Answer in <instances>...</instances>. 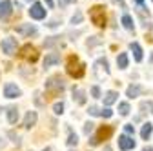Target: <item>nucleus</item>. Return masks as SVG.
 I'll use <instances>...</instances> for the list:
<instances>
[{
    "instance_id": "f704fd0d",
    "label": "nucleus",
    "mask_w": 153,
    "mask_h": 151,
    "mask_svg": "<svg viewBox=\"0 0 153 151\" xmlns=\"http://www.w3.org/2000/svg\"><path fill=\"white\" fill-rule=\"evenodd\" d=\"M135 2H137V4H139V6H140V7H142V6H144V0H135Z\"/></svg>"
},
{
    "instance_id": "72a5a7b5",
    "label": "nucleus",
    "mask_w": 153,
    "mask_h": 151,
    "mask_svg": "<svg viewBox=\"0 0 153 151\" xmlns=\"http://www.w3.org/2000/svg\"><path fill=\"white\" fill-rule=\"evenodd\" d=\"M142 151H153V147H151V146H146V147H144Z\"/></svg>"
},
{
    "instance_id": "9b49d317",
    "label": "nucleus",
    "mask_w": 153,
    "mask_h": 151,
    "mask_svg": "<svg viewBox=\"0 0 153 151\" xmlns=\"http://www.w3.org/2000/svg\"><path fill=\"white\" fill-rule=\"evenodd\" d=\"M36 118H38L36 111H27V113H26V117H24V122H22L24 129H31V127L36 124Z\"/></svg>"
},
{
    "instance_id": "bb28decb",
    "label": "nucleus",
    "mask_w": 153,
    "mask_h": 151,
    "mask_svg": "<svg viewBox=\"0 0 153 151\" xmlns=\"http://www.w3.org/2000/svg\"><path fill=\"white\" fill-rule=\"evenodd\" d=\"M91 97H93V98H100V97H102L99 86H93V87H91Z\"/></svg>"
},
{
    "instance_id": "a878e982",
    "label": "nucleus",
    "mask_w": 153,
    "mask_h": 151,
    "mask_svg": "<svg viewBox=\"0 0 153 151\" xmlns=\"http://www.w3.org/2000/svg\"><path fill=\"white\" fill-rule=\"evenodd\" d=\"M80 22H82V13L76 11V13L71 16V24H80Z\"/></svg>"
},
{
    "instance_id": "dca6fc26",
    "label": "nucleus",
    "mask_w": 153,
    "mask_h": 151,
    "mask_svg": "<svg viewBox=\"0 0 153 151\" xmlns=\"http://www.w3.org/2000/svg\"><path fill=\"white\" fill-rule=\"evenodd\" d=\"M151 133H153V126H151V122H146V124L142 126V129H140V137H142V140H148V138L151 137Z\"/></svg>"
},
{
    "instance_id": "a211bd4d",
    "label": "nucleus",
    "mask_w": 153,
    "mask_h": 151,
    "mask_svg": "<svg viewBox=\"0 0 153 151\" xmlns=\"http://www.w3.org/2000/svg\"><path fill=\"white\" fill-rule=\"evenodd\" d=\"M128 64H129L128 53H120V55L117 56V66H119V69H126V67H128Z\"/></svg>"
},
{
    "instance_id": "0eeeda50",
    "label": "nucleus",
    "mask_w": 153,
    "mask_h": 151,
    "mask_svg": "<svg viewBox=\"0 0 153 151\" xmlns=\"http://www.w3.org/2000/svg\"><path fill=\"white\" fill-rule=\"evenodd\" d=\"M29 16L35 18V20H42V18H46V9L40 2H35L29 9Z\"/></svg>"
},
{
    "instance_id": "2f4dec72",
    "label": "nucleus",
    "mask_w": 153,
    "mask_h": 151,
    "mask_svg": "<svg viewBox=\"0 0 153 151\" xmlns=\"http://www.w3.org/2000/svg\"><path fill=\"white\" fill-rule=\"evenodd\" d=\"M59 2H60V6H64V4H73L75 0H59Z\"/></svg>"
},
{
    "instance_id": "4be33fe9",
    "label": "nucleus",
    "mask_w": 153,
    "mask_h": 151,
    "mask_svg": "<svg viewBox=\"0 0 153 151\" xmlns=\"http://www.w3.org/2000/svg\"><path fill=\"white\" fill-rule=\"evenodd\" d=\"M119 113H120L122 117L129 115V104H128V102H120V104H119Z\"/></svg>"
},
{
    "instance_id": "39448f33",
    "label": "nucleus",
    "mask_w": 153,
    "mask_h": 151,
    "mask_svg": "<svg viewBox=\"0 0 153 151\" xmlns=\"http://www.w3.org/2000/svg\"><path fill=\"white\" fill-rule=\"evenodd\" d=\"M18 55H20L24 60H27V62H36V60H38V51H36V47L31 46V44L22 46V47H20V53H18Z\"/></svg>"
},
{
    "instance_id": "5701e85b",
    "label": "nucleus",
    "mask_w": 153,
    "mask_h": 151,
    "mask_svg": "<svg viewBox=\"0 0 153 151\" xmlns=\"http://www.w3.org/2000/svg\"><path fill=\"white\" fill-rule=\"evenodd\" d=\"M53 113H55V115H62V113H64V104L62 102H56L53 106Z\"/></svg>"
},
{
    "instance_id": "b1692460",
    "label": "nucleus",
    "mask_w": 153,
    "mask_h": 151,
    "mask_svg": "<svg viewBox=\"0 0 153 151\" xmlns=\"http://www.w3.org/2000/svg\"><path fill=\"white\" fill-rule=\"evenodd\" d=\"M76 142H79V138H76V135H75L73 131L69 129V137H68V146H76Z\"/></svg>"
},
{
    "instance_id": "ddd939ff",
    "label": "nucleus",
    "mask_w": 153,
    "mask_h": 151,
    "mask_svg": "<svg viewBox=\"0 0 153 151\" xmlns=\"http://www.w3.org/2000/svg\"><path fill=\"white\" fill-rule=\"evenodd\" d=\"M59 62H60V53H49V55H46V58H44V67L56 66Z\"/></svg>"
},
{
    "instance_id": "473e14b6",
    "label": "nucleus",
    "mask_w": 153,
    "mask_h": 151,
    "mask_svg": "<svg viewBox=\"0 0 153 151\" xmlns=\"http://www.w3.org/2000/svg\"><path fill=\"white\" fill-rule=\"evenodd\" d=\"M44 2L48 4V7H53V6H55V2H53V0H44Z\"/></svg>"
},
{
    "instance_id": "f257e3e1",
    "label": "nucleus",
    "mask_w": 153,
    "mask_h": 151,
    "mask_svg": "<svg viewBox=\"0 0 153 151\" xmlns=\"http://www.w3.org/2000/svg\"><path fill=\"white\" fill-rule=\"evenodd\" d=\"M66 71H68L69 77H73V78H82L84 73H86V66L79 60V56L69 55L68 62H66Z\"/></svg>"
},
{
    "instance_id": "412c9836",
    "label": "nucleus",
    "mask_w": 153,
    "mask_h": 151,
    "mask_svg": "<svg viewBox=\"0 0 153 151\" xmlns=\"http://www.w3.org/2000/svg\"><path fill=\"white\" fill-rule=\"evenodd\" d=\"M122 26L128 29V31H133V18L129 15H124L122 16Z\"/></svg>"
},
{
    "instance_id": "6ab92c4d",
    "label": "nucleus",
    "mask_w": 153,
    "mask_h": 151,
    "mask_svg": "<svg viewBox=\"0 0 153 151\" xmlns=\"http://www.w3.org/2000/svg\"><path fill=\"white\" fill-rule=\"evenodd\" d=\"M7 120H9V124H16V120H18V109L15 106L7 107Z\"/></svg>"
},
{
    "instance_id": "f3484780",
    "label": "nucleus",
    "mask_w": 153,
    "mask_h": 151,
    "mask_svg": "<svg viewBox=\"0 0 153 151\" xmlns=\"http://www.w3.org/2000/svg\"><path fill=\"white\" fill-rule=\"evenodd\" d=\"M129 47H131V51H133V56H135V60L140 62V60H142V47H140L137 42H131Z\"/></svg>"
},
{
    "instance_id": "c756f323",
    "label": "nucleus",
    "mask_w": 153,
    "mask_h": 151,
    "mask_svg": "<svg viewBox=\"0 0 153 151\" xmlns=\"http://www.w3.org/2000/svg\"><path fill=\"white\" fill-rule=\"evenodd\" d=\"M89 115H93V117H100V109H99L97 106H91V107H89Z\"/></svg>"
},
{
    "instance_id": "423d86ee",
    "label": "nucleus",
    "mask_w": 153,
    "mask_h": 151,
    "mask_svg": "<svg viewBox=\"0 0 153 151\" xmlns=\"http://www.w3.org/2000/svg\"><path fill=\"white\" fill-rule=\"evenodd\" d=\"M16 38H11V36H6V38L2 40V53H6L7 56L15 55L16 53Z\"/></svg>"
},
{
    "instance_id": "f8f14e48",
    "label": "nucleus",
    "mask_w": 153,
    "mask_h": 151,
    "mask_svg": "<svg viewBox=\"0 0 153 151\" xmlns=\"http://www.w3.org/2000/svg\"><path fill=\"white\" fill-rule=\"evenodd\" d=\"M16 33L18 35H24V36H31V35L36 33V27L33 24H22V26L16 27Z\"/></svg>"
},
{
    "instance_id": "f03ea898",
    "label": "nucleus",
    "mask_w": 153,
    "mask_h": 151,
    "mask_svg": "<svg viewBox=\"0 0 153 151\" xmlns=\"http://www.w3.org/2000/svg\"><path fill=\"white\" fill-rule=\"evenodd\" d=\"M64 89H66V82L60 75H53L46 80V91L51 93V95H60Z\"/></svg>"
},
{
    "instance_id": "cd10ccee",
    "label": "nucleus",
    "mask_w": 153,
    "mask_h": 151,
    "mask_svg": "<svg viewBox=\"0 0 153 151\" xmlns=\"http://www.w3.org/2000/svg\"><path fill=\"white\" fill-rule=\"evenodd\" d=\"M124 133L129 135V137H133V133H135V127H133V124H126V126H124Z\"/></svg>"
},
{
    "instance_id": "2eb2a0df",
    "label": "nucleus",
    "mask_w": 153,
    "mask_h": 151,
    "mask_svg": "<svg viewBox=\"0 0 153 151\" xmlns=\"http://www.w3.org/2000/svg\"><path fill=\"white\" fill-rule=\"evenodd\" d=\"M119 100V93L117 91H106V95H104V106H111Z\"/></svg>"
},
{
    "instance_id": "7c9ffc66",
    "label": "nucleus",
    "mask_w": 153,
    "mask_h": 151,
    "mask_svg": "<svg viewBox=\"0 0 153 151\" xmlns=\"http://www.w3.org/2000/svg\"><path fill=\"white\" fill-rule=\"evenodd\" d=\"M93 126H95L93 122H86V124H84V133H86V135H89L91 131H93Z\"/></svg>"
},
{
    "instance_id": "393cba45",
    "label": "nucleus",
    "mask_w": 153,
    "mask_h": 151,
    "mask_svg": "<svg viewBox=\"0 0 153 151\" xmlns=\"http://www.w3.org/2000/svg\"><path fill=\"white\" fill-rule=\"evenodd\" d=\"M7 137L11 138V142H13V144H16V146H20V137H18V135L15 133V131H9V133H7Z\"/></svg>"
},
{
    "instance_id": "c85d7f7f",
    "label": "nucleus",
    "mask_w": 153,
    "mask_h": 151,
    "mask_svg": "<svg viewBox=\"0 0 153 151\" xmlns=\"http://www.w3.org/2000/svg\"><path fill=\"white\" fill-rule=\"evenodd\" d=\"M111 115H113V111H111L109 107H104V109H100V117H102V118H109Z\"/></svg>"
},
{
    "instance_id": "20e7f679",
    "label": "nucleus",
    "mask_w": 153,
    "mask_h": 151,
    "mask_svg": "<svg viewBox=\"0 0 153 151\" xmlns=\"http://www.w3.org/2000/svg\"><path fill=\"white\" fill-rule=\"evenodd\" d=\"M111 135H113V126H100L97 133L89 138V144L91 146H99L102 140H108Z\"/></svg>"
},
{
    "instance_id": "4468645a",
    "label": "nucleus",
    "mask_w": 153,
    "mask_h": 151,
    "mask_svg": "<svg viewBox=\"0 0 153 151\" xmlns=\"http://www.w3.org/2000/svg\"><path fill=\"white\" fill-rule=\"evenodd\" d=\"M142 91H144V89H142V86H139V84H131V86L126 89V97L135 98V97H139V95H140Z\"/></svg>"
},
{
    "instance_id": "e433bc0d",
    "label": "nucleus",
    "mask_w": 153,
    "mask_h": 151,
    "mask_svg": "<svg viewBox=\"0 0 153 151\" xmlns=\"http://www.w3.org/2000/svg\"><path fill=\"white\" fill-rule=\"evenodd\" d=\"M71 151H73V149H71Z\"/></svg>"
},
{
    "instance_id": "6e6552de",
    "label": "nucleus",
    "mask_w": 153,
    "mask_h": 151,
    "mask_svg": "<svg viewBox=\"0 0 153 151\" xmlns=\"http://www.w3.org/2000/svg\"><path fill=\"white\" fill-rule=\"evenodd\" d=\"M22 95V91H20V87H18L16 84H6L4 86V97L6 98H16V97H20Z\"/></svg>"
},
{
    "instance_id": "c9c22d12",
    "label": "nucleus",
    "mask_w": 153,
    "mask_h": 151,
    "mask_svg": "<svg viewBox=\"0 0 153 151\" xmlns=\"http://www.w3.org/2000/svg\"><path fill=\"white\" fill-rule=\"evenodd\" d=\"M104 151H111V147H109V146H106V147H104Z\"/></svg>"
},
{
    "instance_id": "1a4fd4ad",
    "label": "nucleus",
    "mask_w": 153,
    "mask_h": 151,
    "mask_svg": "<svg viewBox=\"0 0 153 151\" xmlns=\"http://www.w3.org/2000/svg\"><path fill=\"white\" fill-rule=\"evenodd\" d=\"M119 147L122 151H129V149L135 147V140H133V137H129V135L124 133V135L119 137Z\"/></svg>"
},
{
    "instance_id": "aec40b11",
    "label": "nucleus",
    "mask_w": 153,
    "mask_h": 151,
    "mask_svg": "<svg viewBox=\"0 0 153 151\" xmlns=\"http://www.w3.org/2000/svg\"><path fill=\"white\" fill-rule=\"evenodd\" d=\"M73 97H76V102L79 104H86V93L79 87H73Z\"/></svg>"
},
{
    "instance_id": "9d476101",
    "label": "nucleus",
    "mask_w": 153,
    "mask_h": 151,
    "mask_svg": "<svg viewBox=\"0 0 153 151\" xmlns=\"http://www.w3.org/2000/svg\"><path fill=\"white\" fill-rule=\"evenodd\" d=\"M11 13H13V4L9 0H2V2H0V18L6 20V18L11 16Z\"/></svg>"
},
{
    "instance_id": "7ed1b4c3",
    "label": "nucleus",
    "mask_w": 153,
    "mask_h": 151,
    "mask_svg": "<svg viewBox=\"0 0 153 151\" xmlns=\"http://www.w3.org/2000/svg\"><path fill=\"white\" fill-rule=\"evenodd\" d=\"M89 18L97 27H104L106 26V7L100 4L89 7Z\"/></svg>"
}]
</instances>
